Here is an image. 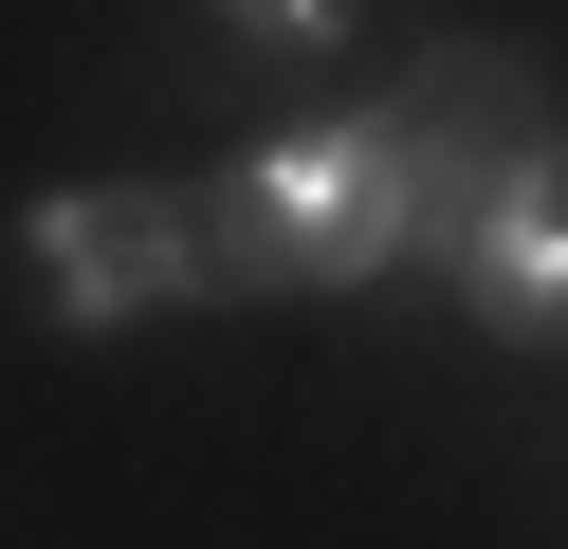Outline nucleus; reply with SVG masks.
I'll list each match as a JSON object with an SVG mask.
<instances>
[{
    "label": "nucleus",
    "mask_w": 568,
    "mask_h": 549,
    "mask_svg": "<svg viewBox=\"0 0 568 549\" xmlns=\"http://www.w3.org/2000/svg\"><path fill=\"white\" fill-rule=\"evenodd\" d=\"M239 55H331V37H367V0H221Z\"/></svg>",
    "instance_id": "nucleus-4"
},
{
    "label": "nucleus",
    "mask_w": 568,
    "mask_h": 549,
    "mask_svg": "<svg viewBox=\"0 0 568 549\" xmlns=\"http://www.w3.org/2000/svg\"><path fill=\"white\" fill-rule=\"evenodd\" d=\"M202 275L221 293H385L440 220V129L422 110H312V129L221 146V183H184Z\"/></svg>",
    "instance_id": "nucleus-1"
},
{
    "label": "nucleus",
    "mask_w": 568,
    "mask_h": 549,
    "mask_svg": "<svg viewBox=\"0 0 568 549\" xmlns=\"http://www.w3.org/2000/svg\"><path fill=\"white\" fill-rule=\"evenodd\" d=\"M422 275H440L495 348H550V312H568V165H550V129H531V146H477V165L440 183Z\"/></svg>",
    "instance_id": "nucleus-3"
},
{
    "label": "nucleus",
    "mask_w": 568,
    "mask_h": 549,
    "mask_svg": "<svg viewBox=\"0 0 568 549\" xmlns=\"http://www.w3.org/2000/svg\"><path fill=\"white\" fill-rule=\"evenodd\" d=\"M0 256H19V312H38L55 348H111V329H148V312H221L184 183H38Z\"/></svg>",
    "instance_id": "nucleus-2"
}]
</instances>
